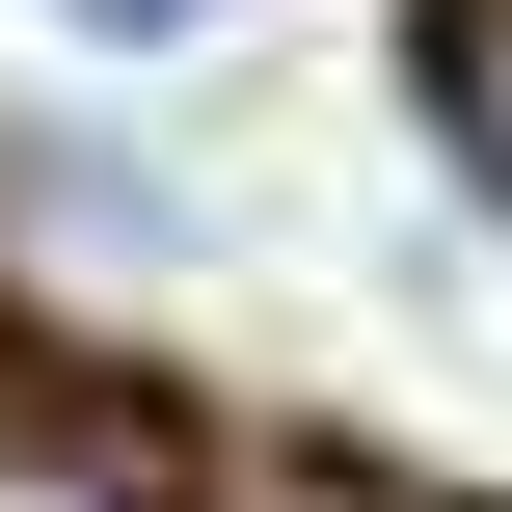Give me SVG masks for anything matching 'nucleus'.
Instances as JSON below:
<instances>
[{
	"label": "nucleus",
	"instance_id": "nucleus-2",
	"mask_svg": "<svg viewBox=\"0 0 512 512\" xmlns=\"http://www.w3.org/2000/svg\"><path fill=\"white\" fill-rule=\"evenodd\" d=\"M432 108H459V135L512 162V0H459V27H432Z\"/></svg>",
	"mask_w": 512,
	"mask_h": 512
},
{
	"label": "nucleus",
	"instance_id": "nucleus-3",
	"mask_svg": "<svg viewBox=\"0 0 512 512\" xmlns=\"http://www.w3.org/2000/svg\"><path fill=\"white\" fill-rule=\"evenodd\" d=\"M0 512H162L135 459H81V432H0Z\"/></svg>",
	"mask_w": 512,
	"mask_h": 512
},
{
	"label": "nucleus",
	"instance_id": "nucleus-1",
	"mask_svg": "<svg viewBox=\"0 0 512 512\" xmlns=\"http://www.w3.org/2000/svg\"><path fill=\"white\" fill-rule=\"evenodd\" d=\"M0 243H54L81 297H162V270H189L216 216H189V189H162L135 135H0Z\"/></svg>",
	"mask_w": 512,
	"mask_h": 512
},
{
	"label": "nucleus",
	"instance_id": "nucleus-4",
	"mask_svg": "<svg viewBox=\"0 0 512 512\" xmlns=\"http://www.w3.org/2000/svg\"><path fill=\"white\" fill-rule=\"evenodd\" d=\"M81 27H243V0H81Z\"/></svg>",
	"mask_w": 512,
	"mask_h": 512
}]
</instances>
